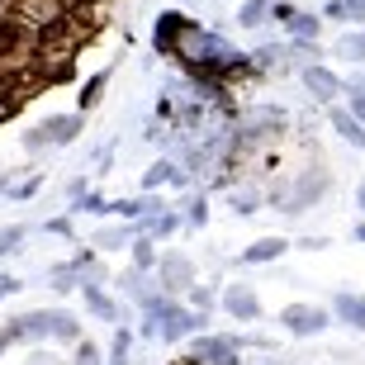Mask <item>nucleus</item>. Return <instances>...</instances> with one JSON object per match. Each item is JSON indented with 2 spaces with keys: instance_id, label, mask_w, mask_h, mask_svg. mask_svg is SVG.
Wrapping results in <instances>:
<instances>
[{
  "instance_id": "412c9836",
  "label": "nucleus",
  "mask_w": 365,
  "mask_h": 365,
  "mask_svg": "<svg viewBox=\"0 0 365 365\" xmlns=\"http://www.w3.org/2000/svg\"><path fill=\"white\" fill-rule=\"evenodd\" d=\"M10 337H19V332H14V327H10V332H0V351H5V341H10Z\"/></svg>"
},
{
  "instance_id": "6e6552de",
  "label": "nucleus",
  "mask_w": 365,
  "mask_h": 365,
  "mask_svg": "<svg viewBox=\"0 0 365 365\" xmlns=\"http://www.w3.org/2000/svg\"><path fill=\"white\" fill-rule=\"evenodd\" d=\"M280 252H284V242H280V237H266V242L247 247V257H242V261H252V266H257V261H275Z\"/></svg>"
},
{
  "instance_id": "aec40b11",
  "label": "nucleus",
  "mask_w": 365,
  "mask_h": 365,
  "mask_svg": "<svg viewBox=\"0 0 365 365\" xmlns=\"http://www.w3.org/2000/svg\"><path fill=\"white\" fill-rule=\"evenodd\" d=\"M356 114L365 119V95H361V91H356Z\"/></svg>"
},
{
  "instance_id": "f3484780",
  "label": "nucleus",
  "mask_w": 365,
  "mask_h": 365,
  "mask_svg": "<svg viewBox=\"0 0 365 365\" xmlns=\"http://www.w3.org/2000/svg\"><path fill=\"white\" fill-rule=\"evenodd\" d=\"M10 247H19V228H0V257H5Z\"/></svg>"
},
{
  "instance_id": "f03ea898",
  "label": "nucleus",
  "mask_w": 365,
  "mask_h": 365,
  "mask_svg": "<svg viewBox=\"0 0 365 365\" xmlns=\"http://www.w3.org/2000/svg\"><path fill=\"white\" fill-rule=\"evenodd\" d=\"M76 128H81V119H48L43 128H34V133H29V148H48V143H71V138H76Z\"/></svg>"
},
{
  "instance_id": "9d476101",
  "label": "nucleus",
  "mask_w": 365,
  "mask_h": 365,
  "mask_svg": "<svg viewBox=\"0 0 365 365\" xmlns=\"http://www.w3.org/2000/svg\"><path fill=\"white\" fill-rule=\"evenodd\" d=\"M332 123H337V133L346 138V143H361V148H365V128L351 119V114H341V109H337V114H332Z\"/></svg>"
},
{
  "instance_id": "4468645a",
  "label": "nucleus",
  "mask_w": 365,
  "mask_h": 365,
  "mask_svg": "<svg viewBox=\"0 0 365 365\" xmlns=\"http://www.w3.org/2000/svg\"><path fill=\"white\" fill-rule=\"evenodd\" d=\"M327 14H337V19H365V0H346V5H332Z\"/></svg>"
},
{
  "instance_id": "ddd939ff",
  "label": "nucleus",
  "mask_w": 365,
  "mask_h": 365,
  "mask_svg": "<svg viewBox=\"0 0 365 365\" xmlns=\"http://www.w3.org/2000/svg\"><path fill=\"white\" fill-rule=\"evenodd\" d=\"M337 53H341V57H351V62H361V57H365V34L341 38V43H337Z\"/></svg>"
},
{
  "instance_id": "1a4fd4ad",
  "label": "nucleus",
  "mask_w": 365,
  "mask_h": 365,
  "mask_svg": "<svg viewBox=\"0 0 365 365\" xmlns=\"http://www.w3.org/2000/svg\"><path fill=\"white\" fill-rule=\"evenodd\" d=\"M337 313L346 318V323L365 327V299H356V294H341V299H337Z\"/></svg>"
},
{
  "instance_id": "20e7f679",
  "label": "nucleus",
  "mask_w": 365,
  "mask_h": 365,
  "mask_svg": "<svg viewBox=\"0 0 365 365\" xmlns=\"http://www.w3.org/2000/svg\"><path fill=\"white\" fill-rule=\"evenodd\" d=\"M304 86H309L318 100H332V95H337V76H332V71H323V67H309V71H304Z\"/></svg>"
},
{
  "instance_id": "dca6fc26",
  "label": "nucleus",
  "mask_w": 365,
  "mask_h": 365,
  "mask_svg": "<svg viewBox=\"0 0 365 365\" xmlns=\"http://www.w3.org/2000/svg\"><path fill=\"white\" fill-rule=\"evenodd\" d=\"M86 294H91V309L100 313V318H114V309H109V299H105V294H95V284L86 289Z\"/></svg>"
},
{
  "instance_id": "7ed1b4c3",
  "label": "nucleus",
  "mask_w": 365,
  "mask_h": 365,
  "mask_svg": "<svg viewBox=\"0 0 365 365\" xmlns=\"http://www.w3.org/2000/svg\"><path fill=\"white\" fill-rule=\"evenodd\" d=\"M323 323H327V313H323V309H304V304H299V309H284V327H289V332H299V337L318 332Z\"/></svg>"
},
{
  "instance_id": "5701e85b",
  "label": "nucleus",
  "mask_w": 365,
  "mask_h": 365,
  "mask_svg": "<svg viewBox=\"0 0 365 365\" xmlns=\"http://www.w3.org/2000/svg\"><path fill=\"white\" fill-rule=\"evenodd\" d=\"M180 365H200V361H180Z\"/></svg>"
},
{
  "instance_id": "423d86ee",
  "label": "nucleus",
  "mask_w": 365,
  "mask_h": 365,
  "mask_svg": "<svg viewBox=\"0 0 365 365\" xmlns=\"http://www.w3.org/2000/svg\"><path fill=\"white\" fill-rule=\"evenodd\" d=\"M162 280H166V289H185V284H190V261L185 257H171L162 266Z\"/></svg>"
},
{
  "instance_id": "f257e3e1",
  "label": "nucleus",
  "mask_w": 365,
  "mask_h": 365,
  "mask_svg": "<svg viewBox=\"0 0 365 365\" xmlns=\"http://www.w3.org/2000/svg\"><path fill=\"white\" fill-rule=\"evenodd\" d=\"M29 57H34V24L19 10L0 5V67L29 62Z\"/></svg>"
},
{
  "instance_id": "4be33fe9",
  "label": "nucleus",
  "mask_w": 365,
  "mask_h": 365,
  "mask_svg": "<svg viewBox=\"0 0 365 365\" xmlns=\"http://www.w3.org/2000/svg\"><path fill=\"white\" fill-rule=\"evenodd\" d=\"M361 209H365V185H361Z\"/></svg>"
},
{
  "instance_id": "6ab92c4d",
  "label": "nucleus",
  "mask_w": 365,
  "mask_h": 365,
  "mask_svg": "<svg viewBox=\"0 0 365 365\" xmlns=\"http://www.w3.org/2000/svg\"><path fill=\"white\" fill-rule=\"evenodd\" d=\"M133 257L143 261V266H152V247H148V242H138V247H133Z\"/></svg>"
},
{
  "instance_id": "a211bd4d",
  "label": "nucleus",
  "mask_w": 365,
  "mask_h": 365,
  "mask_svg": "<svg viewBox=\"0 0 365 365\" xmlns=\"http://www.w3.org/2000/svg\"><path fill=\"white\" fill-rule=\"evenodd\" d=\"M100 91H105V81H100V76H95V81H91V86H86V95H81V105H86V109H91V105H95V100H100Z\"/></svg>"
},
{
  "instance_id": "39448f33",
  "label": "nucleus",
  "mask_w": 365,
  "mask_h": 365,
  "mask_svg": "<svg viewBox=\"0 0 365 365\" xmlns=\"http://www.w3.org/2000/svg\"><path fill=\"white\" fill-rule=\"evenodd\" d=\"M223 304H228L232 318H257V294H252V289H228Z\"/></svg>"
},
{
  "instance_id": "0eeeda50",
  "label": "nucleus",
  "mask_w": 365,
  "mask_h": 365,
  "mask_svg": "<svg viewBox=\"0 0 365 365\" xmlns=\"http://www.w3.org/2000/svg\"><path fill=\"white\" fill-rule=\"evenodd\" d=\"M232 346H237V341H223V337H214V341H200V361H218V365H228L232 356Z\"/></svg>"
},
{
  "instance_id": "f8f14e48",
  "label": "nucleus",
  "mask_w": 365,
  "mask_h": 365,
  "mask_svg": "<svg viewBox=\"0 0 365 365\" xmlns=\"http://www.w3.org/2000/svg\"><path fill=\"white\" fill-rule=\"evenodd\" d=\"M166 180L176 185V180H180V171H176V166H171V162H157V166H152V171H148V185H166Z\"/></svg>"
},
{
  "instance_id": "9b49d317",
  "label": "nucleus",
  "mask_w": 365,
  "mask_h": 365,
  "mask_svg": "<svg viewBox=\"0 0 365 365\" xmlns=\"http://www.w3.org/2000/svg\"><path fill=\"white\" fill-rule=\"evenodd\" d=\"M284 29H289L294 38H313V34H318V24H313L309 14H289V19H284Z\"/></svg>"
},
{
  "instance_id": "2eb2a0df",
  "label": "nucleus",
  "mask_w": 365,
  "mask_h": 365,
  "mask_svg": "<svg viewBox=\"0 0 365 365\" xmlns=\"http://www.w3.org/2000/svg\"><path fill=\"white\" fill-rule=\"evenodd\" d=\"M261 14H266V0H247L242 5V24H261Z\"/></svg>"
}]
</instances>
